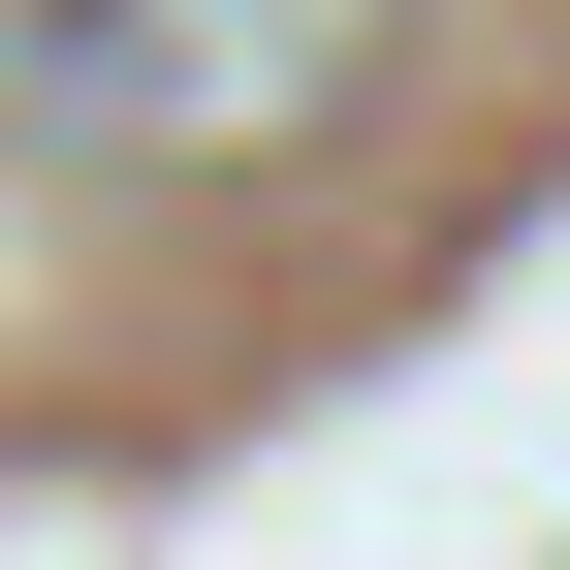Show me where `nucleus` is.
I'll list each match as a JSON object with an SVG mask.
<instances>
[{
  "mask_svg": "<svg viewBox=\"0 0 570 570\" xmlns=\"http://www.w3.org/2000/svg\"><path fill=\"white\" fill-rule=\"evenodd\" d=\"M412 63V0H0V159L63 190H254Z\"/></svg>",
  "mask_w": 570,
  "mask_h": 570,
  "instance_id": "f257e3e1",
  "label": "nucleus"
}]
</instances>
